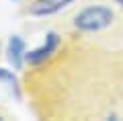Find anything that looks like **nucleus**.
Returning <instances> with one entry per match:
<instances>
[{
	"instance_id": "423d86ee",
	"label": "nucleus",
	"mask_w": 123,
	"mask_h": 121,
	"mask_svg": "<svg viewBox=\"0 0 123 121\" xmlns=\"http://www.w3.org/2000/svg\"><path fill=\"white\" fill-rule=\"evenodd\" d=\"M14 2H18V0H14Z\"/></svg>"
},
{
	"instance_id": "f257e3e1",
	"label": "nucleus",
	"mask_w": 123,
	"mask_h": 121,
	"mask_svg": "<svg viewBox=\"0 0 123 121\" xmlns=\"http://www.w3.org/2000/svg\"><path fill=\"white\" fill-rule=\"evenodd\" d=\"M115 19V13L109 6H101V4H92L86 8L78 10L72 19V25L76 31L80 33H98V31L111 27Z\"/></svg>"
},
{
	"instance_id": "7ed1b4c3",
	"label": "nucleus",
	"mask_w": 123,
	"mask_h": 121,
	"mask_svg": "<svg viewBox=\"0 0 123 121\" xmlns=\"http://www.w3.org/2000/svg\"><path fill=\"white\" fill-rule=\"evenodd\" d=\"M76 0H33L27 6V14L35 19H43V17H51L57 14L62 10H66L68 6H72Z\"/></svg>"
},
{
	"instance_id": "39448f33",
	"label": "nucleus",
	"mask_w": 123,
	"mask_h": 121,
	"mask_svg": "<svg viewBox=\"0 0 123 121\" xmlns=\"http://www.w3.org/2000/svg\"><path fill=\"white\" fill-rule=\"evenodd\" d=\"M0 84H6V86L10 88V92H12L17 99H21V84H18L17 76L12 74V70L0 68Z\"/></svg>"
},
{
	"instance_id": "f03ea898",
	"label": "nucleus",
	"mask_w": 123,
	"mask_h": 121,
	"mask_svg": "<svg viewBox=\"0 0 123 121\" xmlns=\"http://www.w3.org/2000/svg\"><path fill=\"white\" fill-rule=\"evenodd\" d=\"M60 47H62V37L55 33V31H49V33L45 35L43 43L37 45V47H33V49H29V51L25 53V64L41 66V64H45L47 60H51L53 53H57Z\"/></svg>"
},
{
	"instance_id": "0eeeda50",
	"label": "nucleus",
	"mask_w": 123,
	"mask_h": 121,
	"mask_svg": "<svg viewBox=\"0 0 123 121\" xmlns=\"http://www.w3.org/2000/svg\"><path fill=\"white\" fill-rule=\"evenodd\" d=\"M0 119H2V115H0Z\"/></svg>"
},
{
	"instance_id": "20e7f679",
	"label": "nucleus",
	"mask_w": 123,
	"mask_h": 121,
	"mask_svg": "<svg viewBox=\"0 0 123 121\" xmlns=\"http://www.w3.org/2000/svg\"><path fill=\"white\" fill-rule=\"evenodd\" d=\"M6 60L12 64L14 70H21L23 64H25V53H27V45H25V39L18 37V35H12L6 43Z\"/></svg>"
}]
</instances>
